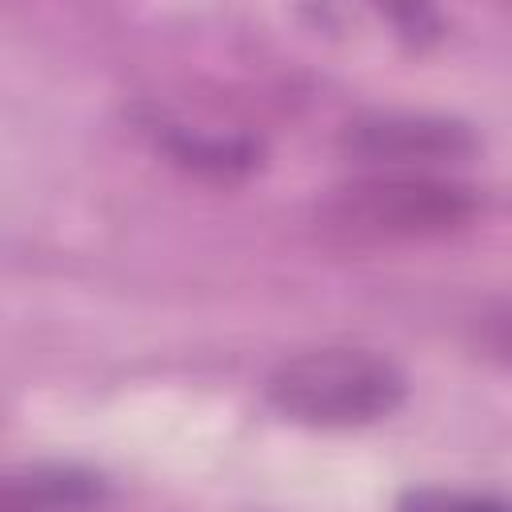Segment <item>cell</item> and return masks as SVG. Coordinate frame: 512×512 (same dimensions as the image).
Returning a JSON list of instances; mask_svg holds the SVG:
<instances>
[{"label":"cell","instance_id":"cell-4","mask_svg":"<svg viewBox=\"0 0 512 512\" xmlns=\"http://www.w3.org/2000/svg\"><path fill=\"white\" fill-rule=\"evenodd\" d=\"M164 148L180 168L212 176V180H236L260 164V144L240 132H208V128L172 124L164 132Z\"/></svg>","mask_w":512,"mask_h":512},{"label":"cell","instance_id":"cell-5","mask_svg":"<svg viewBox=\"0 0 512 512\" xmlns=\"http://www.w3.org/2000/svg\"><path fill=\"white\" fill-rule=\"evenodd\" d=\"M96 484L80 472H32L12 480L4 492V512H64L92 504Z\"/></svg>","mask_w":512,"mask_h":512},{"label":"cell","instance_id":"cell-7","mask_svg":"<svg viewBox=\"0 0 512 512\" xmlns=\"http://www.w3.org/2000/svg\"><path fill=\"white\" fill-rule=\"evenodd\" d=\"M476 344L484 356L512 368V300H500L476 316Z\"/></svg>","mask_w":512,"mask_h":512},{"label":"cell","instance_id":"cell-3","mask_svg":"<svg viewBox=\"0 0 512 512\" xmlns=\"http://www.w3.org/2000/svg\"><path fill=\"white\" fill-rule=\"evenodd\" d=\"M344 156L368 172H436L476 152L468 124L428 112H376L344 128Z\"/></svg>","mask_w":512,"mask_h":512},{"label":"cell","instance_id":"cell-6","mask_svg":"<svg viewBox=\"0 0 512 512\" xmlns=\"http://www.w3.org/2000/svg\"><path fill=\"white\" fill-rule=\"evenodd\" d=\"M396 512H512V508L492 496H472L452 488H412L400 496Z\"/></svg>","mask_w":512,"mask_h":512},{"label":"cell","instance_id":"cell-1","mask_svg":"<svg viewBox=\"0 0 512 512\" xmlns=\"http://www.w3.org/2000/svg\"><path fill=\"white\" fill-rule=\"evenodd\" d=\"M264 392L292 424L360 428L400 408L404 372L368 348H312L276 364Z\"/></svg>","mask_w":512,"mask_h":512},{"label":"cell","instance_id":"cell-2","mask_svg":"<svg viewBox=\"0 0 512 512\" xmlns=\"http://www.w3.org/2000/svg\"><path fill=\"white\" fill-rule=\"evenodd\" d=\"M476 216L472 188L436 172H368L352 184L332 188L320 204L324 228L388 244V240H436L460 232Z\"/></svg>","mask_w":512,"mask_h":512}]
</instances>
